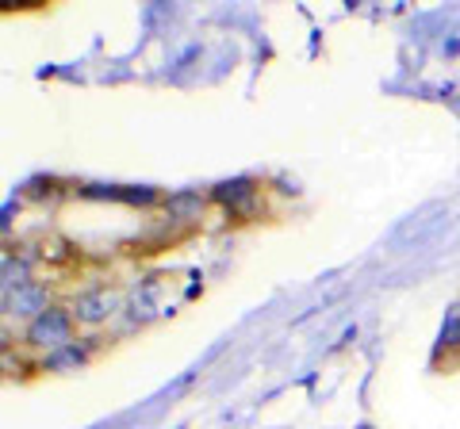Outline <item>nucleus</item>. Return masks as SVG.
<instances>
[{"instance_id": "nucleus-1", "label": "nucleus", "mask_w": 460, "mask_h": 429, "mask_svg": "<svg viewBox=\"0 0 460 429\" xmlns=\"http://www.w3.org/2000/svg\"><path fill=\"white\" fill-rule=\"evenodd\" d=\"M74 330H77V322H74V311H69V303H54L50 311H42L35 322L23 326V346L47 356V353H58V349L74 346V341H77Z\"/></svg>"}, {"instance_id": "nucleus-2", "label": "nucleus", "mask_w": 460, "mask_h": 429, "mask_svg": "<svg viewBox=\"0 0 460 429\" xmlns=\"http://www.w3.org/2000/svg\"><path fill=\"white\" fill-rule=\"evenodd\" d=\"M119 292L108 288V284H96V288H84L69 299V311H74V322L84 326V330H96V326H104L115 319V311H119Z\"/></svg>"}, {"instance_id": "nucleus-3", "label": "nucleus", "mask_w": 460, "mask_h": 429, "mask_svg": "<svg viewBox=\"0 0 460 429\" xmlns=\"http://www.w3.org/2000/svg\"><path fill=\"white\" fill-rule=\"evenodd\" d=\"M50 284L47 280H31L27 288H16L4 295V319H20L23 326L35 322L42 311H50Z\"/></svg>"}, {"instance_id": "nucleus-4", "label": "nucleus", "mask_w": 460, "mask_h": 429, "mask_svg": "<svg viewBox=\"0 0 460 429\" xmlns=\"http://www.w3.org/2000/svg\"><path fill=\"white\" fill-rule=\"evenodd\" d=\"M257 196H261V188H257L253 180H226V184H215L211 188V204H219L226 211H234V214H246L253 204H257Z\"/></svg>"}, {"instance_id": "nucleus-5", "label": "nucleus", "mask_w": 460, "mask_h": 429, "mask_svg": "<svg viewBox=\"0 0 460 429\" xmlns=\"http://www.w3.org/2000/svg\"><path fill=\"white\" fill-rule=\"evenodd\" d=\"M0 280H4V284H0V288H4V295L8 292H16V288H27V284H31L35 280V273H31V257H27V253H4V257H0Z\"/></svg>"}, {"instance_id": "nucleus-6", "label": "nucleus", "mask_w": 460, "mask_h": 429, "mask_svg": "<svg viewBox=\"0 0 460 429\" xmlns=\"http://www.w3.org/2000/svg\"><path fill=\"white\" fill-rule=\"evenodd\" d=\"M89 341H74V346H66V349H58V353H47L39 361V372H77L89 364Z\"/></svg>"}, {"instance_id": "nucleus-7", "label": "nucleus", "mask_w": 460, "mask_h": 429, "mask_svg": "<svg viewBox=\"0 0 460 429\" xmlns=\"http://www.w3.org/2000/svg\"><path fill=\"white\" fill-rule=\"evenodd\" d=\"M204 211H208V196H199V192H177L165 199V214L177 223H196Z\"/></svg>"}, {"instance_id": "nucleus-8", "label": "nucleus", "mask_w": 460, "mask_h": 429, "mask_svg": "<svg viewBox=\"0 0 460 429\" xmlns=\"http://www.w3.org/2000/svg\"><path fill=\"white\" fill-rule=\"evenodd\" d=\"M441 353H460V299L445 311L441 319V334H438V356Z\"/></svg>"}]
</instances>
